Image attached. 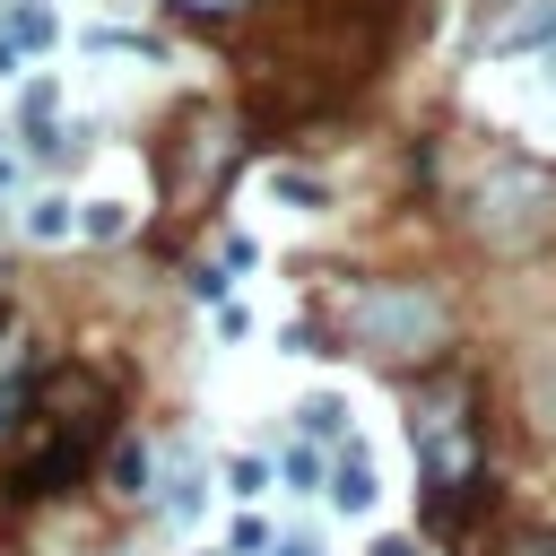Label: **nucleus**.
<instances>
[{"label":"nucleus","mask_w":556,"mask_h":556,"mask_svg":"<svg viewBox=\"0 0 556 556\" xmlns=\"http://www.w3.org/2000/svg\"><path fill=\"white\" fill-rule=\"evenodd\" d=\"M348 339L365 356H382V365H434L443 339H452V313L417 278H374V287L348 295Z\"/></svg>","instance_id":"obj_1"},{"label":"nucleus","mask_w":556,"mask_h":556,"mask_svg":"<svg viewBox=\"0 0 556 556\" xmlns=\"http://www.w3.org/2000/svg\"><path fill=\"white\" fill-rule=\"evenodd\" d=\"M469 235H478L486 252H530V243H547V235H556V182H547L539 165H495V174L478 182V200H469Z\"/></svg>","instance_id":"obj_2"},{"label":"nucleus","mask_w":556,"mask_h":556,"mask_svg":"<svg viewBox=\"0 0 556 556\" xmlns=\"http://www.w3.org/2000/svg\"><path fill=\"white\" fill-rule=\"evenodd\" d=\"M87 460H96V434L52 426V434H43V452H26V460L9 469V495H70V486L87 478Z\"/></svg>","instance_id":"obj_3"},{"label":"nucleus","mask_w":556,"mask_h":556,"mask_svg":"<svg viewBox=\"0 0 556 556\" xmlns=\"http://www.w3.org/2000/svg\"><path fill=\"white\" fill-rule=\"evenodd\" d=\"M330 504H339V513H365V504H374V469H365L356 452L339 460V478H330Z\"/></svg>","instance_id":"obj_4"},{"label":"nucleus","mask_w":556,"mask_h":556,"mask_svg":"<svg viewBox=\"0 0 556 556\" xmlns=\"http://www.w3.org/2000/svg\"><path fill=\"white\" fill-rule=\"evenodd\" d=\"M78 235L113 243V235H130V208H122V200H87V208H78Z\"/></svg>","instance_id":"obj_5"},{"label":"nucleus","mask_w":556,"mask_h":556,"mask_svg":"<svg viewBox=\"0 0 556 556\" xmlns=\"http://www.w3.org/2000/svg\"><path fill=\"white\" fill-rule=\"evenodd\" d=\"M139 486H148V452L122 443V452H113V495H139Z\"/></svg>","instance_id":"obj_6"},{"label":"nucleus","mask_w":556,"mask_h":556,"mask_svg":"<svg viewBox=\"0 0 556 556\" xmlns=\"http://www.w3.org/2000/svg\"><path fill=\"white\" fill-rule=\"evenodd\" d=\"M9 35H17V43H35V52H43V43H52V35H61V26H52V9H17V17H9Z\"/></svg>","instance_id":"obj_7"},{"label":"nucleus","mask_w":556,"mask_h":556,"mask_svg":"<svg viewBox=\"0 0 556 556\" xmlns=\"http://www.w3.org/2000/svg\"><path fill=\"white\" fill-rule=\"evenodd\" d=\"M339 426H348V408H339L330 391H321V400H304V434H321V443H330Z\"/></svg>","instance_id":"obj_8"},{"label":"nucleus","mask_w":556,"mask_h":556,"mask_svg":"<svg viewBox=\"0 0 556 556\" xmlns=\"http://www.w3.org/2000/svg\"><path fill=\"white\" fill-rule=\"evenodd\" d=\"M26 235H70V200H35L26 208Z\"/></svg>","instance_id":"obj_9"},{"label":"nucleus","mask_w":556,"mask_h":556,"mask_svg":"<svg viewBox=\"0 0 556 556\" xmlns=\"http://www.w3.org/2000/svg\"><path fill=\"white\" fill-rule=\"evenodd\" d=\"M278 200H295V208H321V182H313V174H278Z\"/></svg>","instance_id":"obj_10"},{"label":"nucleus","mask_w":556,"mask_h":556,"mask_svg":"<svg viewBox=\"0 0 556 556\" xmlns=\"http://www.w3.org/2000/svg\"><path fill=\"white\" fill-rule=\"evenodd\" d=\"M504 556H556V539H513Z\"/></svg>","instance_id":"obj_11"},{"label":"nucleus","mask_w":556,"mask_h":556,"mask_svg":"<svg viewBox=\"0 0 556 556\" xmlns=\"http://www.w3.org/2000/svg\"><path fill=\"white\" fill-rule=\"evenodd\" d=\"M182 9H200V17H217V9H243V0H182Z\"/></svg>","instance_id":"obj_12"},{"label":"nucleus","mask_w":556,"mask_h":556,"mask_svg":"<svg viewBox=\"0 0 556 556\" xmlns=\"http://www.w3.org/2000/svg\"><path fill=\"white\" fill-rule=\"evenodd\" d=\"M374 556H408V539H382V547H374Z\"/></svg>","instance_id":"obj_13"},{"label":"nucleus","mask_w":556,"mask_h":556,"mask_svg":"<svg viewBox=\"0 0 556 556\" xmlns=\"http://www.w3.org/2000/svg\"><path fill=\"white\" fill-rule=\"evenodd\" d=\"M278 556H321V547H304V539H287V547H278Z\"/></svg>","instance_id":"obj_14"},{"label":"nucleus","mask_w":556,"mask_h":556,"mask_svg":"<svg viewBox=\"0 0 556 556\" xmlns=\"http://www.w3.org/2000/svg\"><path fill=\"white\" fill-rule=\"evenodd\" d=\"M539 400H547V426H556V374H547V391H539Z\"/></svg>","instance_id":"obj_15"}]
</instances>
